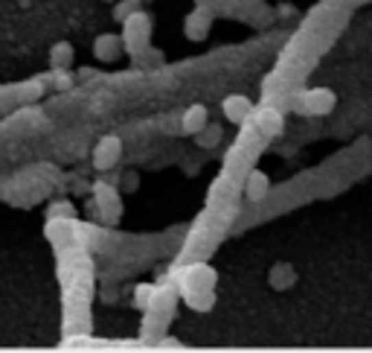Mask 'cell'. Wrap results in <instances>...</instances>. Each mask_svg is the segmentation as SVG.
<instances>
[{"label": "cell", "mask_w": 372, "mask_h": 353, "mask_svg": "<svg viewBox=\"0 0 372 353\" xmlns=\"http://www.w3.org/2000/svg\"><path fill=\"white\" fill-rule=\"evenodd\" d=\"M122 44H126L122 35H114V32L99 35V39L93 41V53L102 58V62H114V58L119 56V50H122Z\"/></svg>", "instance_id": "cell-8"}, {"label": "cell", "mask_w": 372, "mask_h": 353, "mask_svg": "<svg viewBox=\"0 0 372 353\" xmlns=\"http://www.w3.org/2000/svg\"><path fill=\"white\" fill-rule=\"evenodd\" d=\"M294 284V269L288 263H277L274 269H270V286L274 289H285Z\"/></svg>", "instance_id": "cell-14"}, {"label": "cell", "mask_w": 372, "mask_h": 353, "mask_svg": "<svg viewBox=\"0 0 372 353\" xmlns=\"http://www.w3.org/2000/svg\"><path fill=\"white\" fill-rule=\"evenodd\" d=\"M355 3H367V0H355Z\"/></svg>", "instance_id": "cell-21"}, {"label": "cell", "mask_w": 372, "mask_h": 353, "mask_svg": "<svg viewBox=\"0 0 372 353\" xmlns=\"http://www.w3.org/2000/svg\"><path fill=\"white\" fill-rule=\"evenodd\" d=\"M216 286V272L204 263H195V266H186L181 272V295L186 292H204V289H213Z\"/></svg>", "instance_id": "cell-3"}, {"label": "cell", "mask_w": 372, "mask_h": 353, "mask_svg": "<svg viewBox=\"0 0 372 353\" xmlns=\"http://www.w3.org/2000/svg\"><path fill=\"white\" fill-rule=\"evenodd\" d=\"M207 120H209L207 105L195 103V105H189V108L183 111V117H181V129L186 131V135H198V131L207 126Z\"/></svg>", "instance_id": "cell-9"}, {"label": "cell", "mask_w": 372, "mask_h": 353, "mask_svg": "<svg viewBox=\"0 0 372 353\" xmlns=\"http://www.w3.org/2000/svg\"><path fill=\"white\" fill-rule=\"evenodd\" d=\"M268 190H270V178L265 173H259V169H253L244 181V196L251 202H262L268 196Z\"/></svg>", "instance_id": "cell-10"}, {"label": "cell", "mask_w": 372, "mask_h": 353, "mask_svg": "<svg viewBox=\"0 0 372 353\" xmlns=\"http://www.w3.org/2000/svg\"><path fill=\"white\" fill-rule=\"evenodd\" d=\"M49 65H53L56 70L58 67H70L73 65V44L70 41L53 44V50H49Z\"/></svg>", "instance_id": "cell-12"}, {"label": "cell", "mask_w": 372, "mask_h": 353, "mask_svg": "<svg viewBox=\"0 0 372 353\" xmlns=\"http://www.w3.org/2000/svg\"><path fill=\"white\" fill-rule=\"evenodd\" d=\"M297 108H300L303 114H329L334 108V94L329 88H312V91L300 94Z\"/></svg>", "instance_id": "cell-4"}, {"label": "cell", "mask_w": 372, "mask_h": 353, "mask_svg": "<svg viewBox=\"0 0 372 353\" xmlns=\"http://www.w3.org/2000/svg\"><path fill=\"white\" fill-rule=\"evenodd\" d=\"M58 213H67V216H73V204H67V202H58V204H53V208H49V216H58Z\"/></svg>", "instance_id": "cell-19"}, {"label": "cell", "mask_w": 372, "mask_h": 353, "mask_svg": "<svg viewBox=\"0 0 372 353\" xmlns=\"http://www.w3.org/2000/svg\"><path fill=\"white\" fill-rule=\"evenodd\" d=\"M221 111H224V117L233 120V123H244V120L253 114V103L247 100L244 94H230L227 100L221 103Z\"/></svg>", "instance_id": "cell-6"}, {"label": "cell", "mask_w": 372, "mask_h": 353, "mask_svg": "<svg viewBox=\"0 0 372 353\" xmlns=\"http://www.w3.org/2000/svg\"><path fill=\"white\" fill-rule=\"evenodd\" d=\"M53 85H56V88L58 91H67L70 88V85H73V73H70V67H58L56 73H53Z\"/></svg>", "instance_id": "cell-17"}, {"label": "cell", "mask_w": 372, "mask_h": 353, "mask_svg": "<svg viewBox=\"0 0 372 353\" xmlns=\"http://www.w3.org/2000/svg\"><path fill=\"white\" fill-rule=\"evenodd\" d=\"M93 204L102 211L105 222H117L119 213H122V204H119V190L108 181H96L93 184Z\"/></svg>", "instance_id": "cell-2"}, {"label": "cell", "mask_w": 372, "mask_h": 353, "mask_svg": "<svg viewBox=\"0 0 372 353\" xmlns=\"http://www.w3.org/2000/svg\"><path fill=\"white\" fill-rule=\"evenodd\" d=\"M152 298H154V286H152V284H140L137 289H134V303H137V307H146V310H148Z\"/></svg>", "instance_id": "cell-16"}, {"label": "cell", "mask_w": 372, "mask_h": 353, "mask_svg": "<svg viewBox=\"0 0 372 353\" xmlns=\"http://www.w3.org/2000/svg\"><path fill=\"white\" fill-rule=\"evenodd\" d=\"M369 47H372V44H369Z\"/></svg>", "instance_id": "cell-22"}, {"label": "cell", "mask_w": 372, "mask_h": 353, "mask_svg": "<svg viewBox=\"0 0 372 353\" xmlns=\"http://www.w3.org/2000/svg\"><path fill=\"white\" fill-rule=\"evenodd\" d=\"M183 301H186V307H192L195 312H207V310L216 303V295H213V289H204V292H186Z\"/></svg>", "instance_id": "cell-13"}, {"label": "cell", "mask_w": 372, "mask_h": 353, "mask_svg": "<svg viewBox=\"0 0 372 353\" xmlns=\"http://www.w3.org/2000/svg\"><path fill=\"white\" fill-rule=\"evenodd\" d=\"M126 184H128V190H134V187H137V175H134V173H131V175L126 178Z\"/></svg>", "instance_id": "cell-20"}, {"label": "cell", "mask_w": 372, "mask_h": 353, "mask_svg": "<svg viewBox=\"0 0 372 353\" xmlns=\"http://www.w3.org/2000/svg\"><path fill=\"white\" fill-rule=\"evenodd\" d=\"M131 12H137V0H122L114 6V21H126Z\"/></svg>", "instance_id": "cell-18"}, {"label": "cell", "mask_w": 372, "mask_h": 353, "mask_svg": "<svg viewBox=\"0 0 372 353\" xmlns=\"http://www.w3.org/2000/svg\"><path fill=\"white\" fill-rule=\"evenodd\" d=\"M209 23H213L209 12H207V9H195V12H189V15H186V21H183V32L189 35L192 41H201L204 35L209 32Z\"/></svg>", "instance_id": "cell-7"}, {"label": "cell", "mask_w": 372, "mask_h": 353, "mask_svg": "<svg viewBox=\"0 0 372 353\" xmlns=\"http://www.w3.org/2000/svg\"><path fill=\"white\" fill-rule=\"evenodd\" d=\"M256 126H259L262 135L274 138V135H279V131H282V114L277 111V108H259V111H256Z\"/></svg>", "instance_id": "cell-11"}, {"label": "cell", "mask_w": 372, "mask_h": 353, "mask_svg": "<svg viewBox=\"0 0 372 353\" xmlns=\"http://www.w3.org/2000/svg\"><path fill=\"white\" fill-rule=\"evenodd\" d=\"M195 140H198V146L201 149H213V146L221 140V126H216V123H207L201 131L195 135Z\"/></svg>", "instance_id": "cell-15"}, {"label": "cell", "mask_w": 372, "mask_h": 353, "mask_svg": "<svg viewBox=\"0 0 372 353\" xmlns=\"http://www.w3.org/2000/svg\"><path fill=\"white\" fill-rule=\"evenodd\" d=\"M122 39H126V47L131 53H140L143 47L148 44V35H152V18L146 15V12H131V15L122 21Z\"/></svg>", "instance_id": "cell-1"}, {"label": "cell", "mask_w": 372, "mask_h": 353, "mask_svg": "<svg viewBox=\"0 0 372 353\" xmlns=\"http://www.w3.org/2000/svg\"><path fill=\"white\" fill-rule=\"evenodd\" d=\"M122 158V140L117 135H105L93 146V167L96 169H111L117 167V161Z\"/></svg>", "instance_id": "cell-5"}]
</instances>
